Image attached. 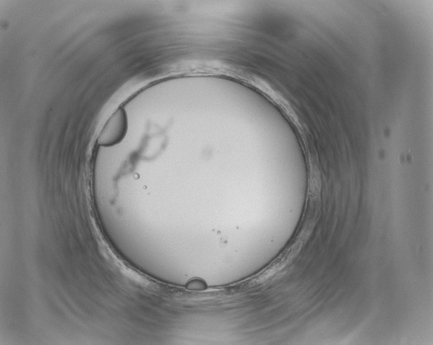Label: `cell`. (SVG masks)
<instances>
[{"instance_id": "cell-1", "label": "cell", "mask_w": 433, "mask_h": 345, "mask_svg": "<svg viewBox=\"0 0 433 345\" xmlns=\"http://www.w3.org/2000/svg\"><path fill=\"white\" fill-rule=\"evenodd\" d=\"M127 128V119L125 110L119 107L109 118L97 138L102 146H110L119 143L125 137Z\"/></svg>"}]
</instances>
